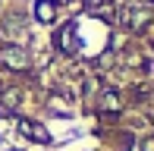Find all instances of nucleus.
<instances>
[{
    "mask_svg": "<svg viewBox=\"0 0 154 151\" xmlns=\"http://www.w3.org/2000/svg\"><path fill=\"white\" fill-rule=\"evenodd\" d=\"M57 41L63 44V51H72V47H75V44H72V41H75V38H72V25H66V29H63V35H60Z\"/></svg>",
    "mask_w": 154,
    "mask_h": 151,
    "instance_id": "nucleus-3",
    "label": "nucleus"
},
{
    "mask_svg": "<svg viewBox=\"0 0 154 151\" xmlns=\"http://www.w3.org/2000/svg\"><path fill=\"white\" fill-rule=\"evenodd\" d=\"M35 16H38V22H54L57 3H54V0H38V3H35Z\"/></svg>",
    "mask_w": 154,
    "mask_h": 151,
    "instance_id": "nucleus-2",
    "label": "nucleus"
},
{
    "mask_svg": "<svg viewBox=\"0 0 154 151\" xmlns=\"http://www.w3.org/2000/svg\"><path fill=\"white\" fill-rule=\"evenodd\" d=\"M104 107H113V110H116V107H120V101H116L113 94H107V98H104Z\"/></svg>",
    "mask_w": 154,
    "mask_h": 151,
    "instance_id": "nucleus-5",
    "label": "nucleus"
},
{
    "mask_svg": "<svg viewBox=\"0 0 154 151\" xmlns=\"http://www.w3.org/2000/svg\"><path fill=\"white\" fill-rule=\"evenodd\" d=\"M148 3H154V0H148Z\"/></svg>",
    "mask_w": 154,
    "mask_h": 151,
    "instance_id": "nucleus-6",
    "label": "nucleus"
},
{
    "mask_svg": "<svg viewBox=\"0 0 154 151\" xmlns=\"http://www.w3.org/2000/svg\"><path fill=\"white\" fill-rule=\"evenodd\" d=\"M94 16H101L104 22H110V19H113V6H107V3H101V6H94Z\"/></svg>",
    "mask_w": 154,
    "mask_h": 151,
    "instance_id": "nucleus-4",
    "label": "nucleus"
},
{
    "mask_svg": "<svg viewBox=\"0 0 154 151\" xmlns=\"http://www.w3.org/2000/svg\"><path fill=\"white\" fill-rule=\"evenodd\" d=\"M19 132L29 135V139H35V142H41V145L51 142V132H47L41 123H32V120H19Z\"/></svg>",
    "mask_w": 154,
    "mask_h": 151,
    "instance_id": "nucleus-1",
    "label": "nucleus"
}]
</instances>
